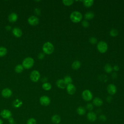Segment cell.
I'll use <instances>...</instances> for the list:
<instances>
[{
    "mask_svg": "<svg viewBox=\"0 0 124 124\" xmlns=\"http://www.w3.org/2000/svg\"><path fill=\"white\" fill-rule=\"evenodd\" d=\"M34 61L33 58L28 57L25 58L23 62L22 65L23 67L25 69H30L34 65Z\"/></svg>",
    "mask_w": 124,
    "mask_h": 124,
    "instance_id": "3",
    "label": "cell"
},
{
    "mask_svg": "<svg viewBox=\"0 0 124 124\" xmlns=\"http://www.w3.org/2000/svg\"><path fill=\"white\" fill-rule=\"evenodd\" d=\"M0 115H1V117L5 119H9L10 118L12 117V112H11L10 111H9V110H7V109H4L3 110H2L1 112V113H0Z\"/></svg>",
    "mask_w": 124,
    "mask_h": 124,
    "instance_id": "8",
    "label": "cell"
},
{
    "mask_svg": "<svg viewBox=\"0 0 124 124\" xmlns=\"http://www.w3.org/2000/svg\"><path fill=\"white\" fill-rule=\"evenodd\" d=\"M0 124H3V121L1 119H0Z\"/></svg>",
    "mask_w": 124,
    "mask_h": 124,
    "instance_id": "42",
    "label": "cell"
},
{
    "mask_svg": "<svg viewBox=\"0 0 124 124\" xmlns=\"http://www.w3.org/2000/svg\"><path fill=\"white\" fill-rule=\"evenodd\" d=\"M93 104L96 107H100L103 104V100L99 98H95L93 100Z\"/></svg>",
    "mask_w": 124,
    "mask_h": 124,
    "instance_id": "16",
    "label": "cell"
},
{
    "mask_svg": "<svg viewBox=\"0 0 124 124\" xmlns=\"http://www.w3.org/2000/svg\"><path fill=\"white\" fill-rule=\"evenodd\" d=\"M107 90L110 95H113L116 94L117 92V88L114 85L110 84L107 86Z\"/></svg>",
    "mask_w": 124,
    "mask_h": 124,
    "instance_id": "10",
    "label": "cell"
},
{
    "mask_svg": "<svg viewBox=\"0 0 124 124\" xmlns=\"http://www.w3.org/2000/svg\"><path fill=\"white\" fill-rule=\"evenodd\" d=\"M118 33H119L118 31L115 29H112L110 31V35L112 37L117 36L118 35Z\"/></svg>",
    "mask_w": 124,
    "mask_h": 124,
    "instance_id": "30",
    "label": "cell"
},
{
    "mask_svg": "<svg viewBox=\"0 0 124 124\" xmlns=\"http://www.w3.org/2000/svg\"><path fill=\"white\" fill-rule=\"evenodd\" d=\"M52 121L53 124H58L61 122V117L58 114H54L52 117Z\"/></svg>",
    "mask_w": 124,
    "mask_h": 124,
    "instance_id": "18",
    "label": "cell"
},
{
    "mask_svg": "<svg viewBox=\"0 0 124 124\" xmlns=\"http://www.w3.org/2000/svg\"><path fill=\"white\" fill-rule=\"evenodd\" d=\"M22 104H23L22 101L19 99H15L13 103V105L14 107L15 108H20L22 105Z\"/></svg>",
    "mask_w": 124,
    "mask_h": 124,
    "instance_id": "20",
    "label": "cell"
},
{
    "mask_svg": "<svg viewBox=\"0 0 124 124\" xmlns=\"http://www.w3.org/2000/svg\"><path fill=\"white\" fill-rule=\"evenodd\" d=\"M107 100L110 102L112 100V98H111V97H108L107 98Z\"/></svg>",
    "mask_w": 124,
    "mask_h": 124,
    "instance_id": "41",
    "label": "cell"
},
{
    "mask_svg": "<svg viewBox=\"0 0 124 124\" xmlns=\"http://www.w3.org/2000/svg\"><path fill=\"white\" fill-rule=\"evenodd\" d=\"M70 19L73 22L77 23L79 22L82 19V15L78 11H73L70 15Z\"/></svg>",
    "mask_w": 124,
    "mask_h": 124,
    "instance_id": "1",
    "label": "cell"
},
{
    "mask_svg": "<svg viewBox=\"0 0 124 124\" xmlns=\"http://www.w3.org/2000/svg\"><path fill=\"white\" fill-rule=\"evenodd\" d=\"M65 83L66 84V85H68L71 84L72 82V79L71 78V77L69 76H66L64 79Z\"/></svg>",
    "mask_w": 124,
    "mask_h": 124,
    "instance_id": "28",
    "label": "cell"
},
{
    "mask_svg": "<svg viewBox=\"0 0 124 124\" xmlns=\"http://www.w3.org/2000/svg\"><path fill=\"white\" fill-rule=\"evenodd\" d=\"M87 118L88 120L91 122H94L97 119V115L95 112L91 111L87 114Z\"/></svg>",
    "mask_w": 124,
    "mask_h": 124,
    "instance_id": "12",
    "label": "cell"
},
{
    "mask_svg": "<svg viewBox=\"0 0 124 124\" xmlns=\"http://www.w3.org/2000/svg\"><path fill=\"white\" fill-rule=\"evenodd\" d=\"M86 108L88 111H92L93 110V108H94L93 105L92 103H88V104L86 105Z\"/></svg>",
    "mask_w": 124,
    "mask_h": 124,
    "instance_id": "33",
    "label": "cell"
},
{
    "mask_svg": "<svg viewBox=\"0 0 124 124\" xmlns=\"http://www.w3.org/2000/svg\"><path fill=\"white\" fill-rule=\"evenodd\" d=\"M42 49L45 54L50 55L54 51V47L53 45L51 42H47L43 45Z\"/></svg>",
    "mask_w": 124,
    "mask_h": 124,
    "instance_id": "2",
    "label": "cell"
},
{
    "mask_svg": "<svg viewBox=\"0 0 124 124\" xmlns=\"http://www.w3.org/2000/svg\"><path fill=\"white\" fill-rule=\"evenodd\" d=\"M6 30H7V31H10V30H11L12 28H11V27L10 25H7V26L6 27Z\"/></svg>",
    "mask_w": 124,
    "mask_h": 124,
    "instance_id": "40",
    "label": "cell"
},
{
    "mask_svg": "<svg viewBox=\"0 0 124 124\" xmlns=\"http://www.w3.org/2000/svg\"><path fill=\"white\" fill-rule=\"evenodd\" d=\"M41 105L44 106H48L51 103V99L49 97L47 96H43L40 98L39 99Z\"/></svg>",
    "mask_w": 124,
    "mask_h": 124,
    "instance_id": "7",
    "label": "cell"
},
{
    "mask_svg": "<svg viewBox=\"0 0 124 124\" xmlns=\"http://www.w3.org/2000/svg\"><path fill=\"white\" fill-rule=\"evenodd\" d=\"M81 25H82V26H83L85 28H88L89 26V22L87 20H85L82 21Z\"/></svg>",
    "mask_w": 124,
    "mask_h": 124,
    "instance_id": "34",
    "label": "cell"
},
{
    "mask_svg": "<svg viewBox=\"0 0 124 124\" xmlns=\"http://www.w3.org/2000/svg\"><path fill=\"white\" fill-rule=\"evenodd\" d=\"M104 70L107 73H111L112 70H113V68L111 66V65L110 64H106L105 65L104 67Z\"/></svg>",
    "mask_w": 124,
    "mask_h": 124,
    "instance_id": "27",
    "label": "cell"
},
{
    "mask_svg": "<svg viewBox=\"0 0 124 124\" xmlns=\"http://www.w3.org/2000/svg\"><path fill=\"white\" fill-rule=\"evenodd\" d=\"M99 119L102 122H105L107 120V117L105 115L102 114L99 116Z\"/></svg>",
    "mask_w": 124,
    "mask_h": 124,
    "instance_id": "35",
    "label": "cell"
},
{
    "mask_svg": "<svg viewBox=\"0 0 124 124\" xmlns=\"http://www.w3.org/2000/svg\"><path fill=\"white\" fill-rule=\"evenodd\" d=\"M9 124H16V123L13 118L11 117L8 119Z\"/></svg>",
    "mask_w": 124,
    "mask_h": 124,
    "instance_id": "37",
    "label": "cell"
},
{
    "mask_svg": "<svg viewBox=\"0 0 124 124\" xmlns=\"http://www.w3.org/2000/svg\"><path fill=\"white\" fill-rule=\"evenodd\" d=\"M44 57H45V53H44L41 52V53H39L38 55V58L39 60H42L44 58Z\"/></svg>",
    "mask_w": 124,
    "mask_h": 124,
    "instance_id": "36",
    "label": "cell"
},
{
    "mask_svg": "<svg viewBox=\"0 0 124 124\" xmlns=\"http://www.w3.org/2000/svg\"><path fill=\"white\" fill-rule=\"evenodd\" d=\"M66 91L67 93L70 95H74L76 92V88L75 85L73 84H70L66 86Z\"/></svg>",
    "mask_w": 124,
    "mask_h": 124,
    "instance_id": "13",
    "label": "cell"
},
{
    "mask_svg": "<svg viewBox=\"0 0 124 124\" xmlns=\"http://www.w3.org/2000/svg\"><path fill=\"white\" fill-rule=\"evenodd\" d=\"M26 124H36V121L33 118H30L27 120Z\"/></svg>",
    "mask_w": 124,
    "mask_h": 124,
    "instance_id": "31",
    "label": "cell"
},
{
    "mask_svg": "<svg viewBox=\"0 0 124 124\" xmlns=\"http://www.w3.org/2000/svg\"><path fill=\"white\" fill-rule=\"evenodd\" d=\"M34 13L36 15H39L41 14V10L39 8H35V10H34Z\"/></svg>",
    "mask_w": 124,
    "mask_h": 124,
    "instance_id": "38",
    "label": "cell"
},
{
    "mask_svg": "<svg viewBox=\"0 0 124 124\" xmlns=\"http://www.w3.org/2000/svg\"><path fill=\"white\" fill-rule=\"evenodd\" d=\"M86 112V109L82 106H79L77 109V112L79 115H84Z\"/></svg>",
    "mask_w": 124,
    "mask_h": 124,
    "instance_id": "19",
    "label": "cell"
},
{
    "mask_svg": "<svg viewBox=\"0 0 124 124\" xmlns=\"http://www.w3.org/2000/svg\"><path fill=\"white\" fill-rule=\"evenodd\" d=\"M97 39L95 37H92L89 39V42L91 44L94 45L97 43Z\"/></svg>",
    "mask_w": 124,
    "mask_h": 124,
    "instance_id": "32",
    "label": "cell"
},
{
    "mask_svg": "<svg viewBox=\"0 0 124 124\" xmlns=\"http://www.w3.org/2000/svg\"><path fill=\"white\" fill-rule=\"evenodd\" d=\"M8 19L10 22H15L18 20V16L16 13H12L8 16Z\"/></svg>",
    "mask_w": 124,
    "mask_h": 124,
    "instance_id": "17",
    "label": "cell"
},
{
    "mask_svg": "<svg viewBox=\"0 0 124 124\" xmlns=\"http://www.w3.org/2000/svg\"><path fill=\"white\" fill-rule=\"evenodd\" d=\"M7 53V49L4 47H0V57H4Z\"/></svg>",
    "mask_w": 124,
    "mask_h": 124,
    "instance_id": "26",
    "label": "cell"
},
{
    "mask_svg": "<svg viewBox=\"0 0 124 124\" xmlns=\"http://www.w3.org/2000/svg\"><path fill=\"white\" fill-rule=\"evenodd\" d=\"M56 85L57 87L60 89H63L66 87L67 85L63 79H59L56 81Z\"/></svg>",
    "mask_w": 124,
    "mask_h": 124,
    "instance_id": "14",
    "label": "cell"
},
{
    "mask_svg": "<svg viewBox=\"0 0 124 124\" xmlns=\"http://www.w3.org/2000/svg\"><path fill=\"white\" fill-rule=\"evenodd\" d=\"M108 49L107 43L103 41H101L98 43L97 49L101 53H104L107 52Z\"/></svg>",
    "mask_w": 124,
    "mask_h": 124,
    "instance_id": "4",
    "label": "cell"
},
{
    "mask_svg": "<svg viewBox=\"0 0 124 124\" xmlns=\"http://www.w3.org/2000/svg\"><path fill=\"white\" fill-rule=\"evenodd\" d=\"M52 85L49 82H45L42 85L43 89L45 91H50L52 89Z\"/></svg>",
    "mask_w": 124,
    "mask_h": 124,
    "instance_id": "24",
    "label": "cell"
},
{
    "mask_svg": "<svg viewBox=\"0 0 124 124\" xmlns=\"http://www.w3.org/2000/svg\"><path fill=\"white\" fill-rule=\"evenodd\" d=\"M95 17V15L94 13L91 11L87 12L85 15V18L86 20H92Z\"/></svg>",
    "mask_w": 124,
    "mask_h": 124,
    "instance_id": "21",
    "label": "cell"
},
{
    "mask_svg": "<svg viewBox=\"0 0 124 124\" xmlns=\"http://www.w3.org/2000/svg\"><path fill=\"white\" fill-rule=\"evenodd\" d=\"M24 67L22 65H18L15 68V71L17 73H21L23 72Z\"/></svg>",
    "mask_w": 124,
    "mask_h": 124,
    "instance_id": "25",
    "label": "cell"
},
{
    "mask_svg": "<svg viewBox=\"0 0 124 124\" xmlns=\"http://www.w3.org/2000/svg\"><path fill=\"white\" fill-rule=\"evenodd\" d=\"M81 66V63L78 61H75L72 64V67L74 70L78 69Z\"/></svg>",
    "mask_w": 124,
    "mask_h": 124,
    "instance_id": "22",
    "label": "cell"
},
{
    "mask_svg": "<svg viewBox=\"0 0 124 124\" xmlns=\"http://www.w3.org/2000/svg\"><path fill=\"white\" fill-rule=\"evenodd\" d=\"M31 80L33 82H37L40 78V74L37 70L33 71L30 75Z\"/></svg>",
    "mask_w": 124,
    "mask_h": 124,
    "instance_id": "6",
    "label": "cell"
},
{
    "mask_svg": "<svg viewBox=\"0 0 124 124\" xmlns=\"http://www.w3.org/2000/svg\"><path fill=\"white\" fill-rule=\"evenodd\" d=\"M112 68H113V70H114L115 71H118L119 70V67L117 65H114Z\"/></svg>",
    "mask_w": 124,
    "mask_h": 124,
    "instance_id": "39",
    "label": "cell"
},
{
    "mask_svg": "<svg viewBox=\"0 0 124 124\" xmlns=\"http://www.w3.org/2000/svg\"><path fill=\"white\" fill-rule=\"evenodd\" d=\"M94 3V1L93 0H85V1H83L84 6L87 8L91 7L93 5Z\"/></svg>",
    "mask_w": 124,
    "mask_h": 124,
    "instance_id": "23",
    "label": "cell"
},
{
    "mask_svg": "<svg viewBox=\"0 0 124 124\" xmlns=\"http://www.w3.org/2000/svg\"><path fill=\"white\" fill-rule=\"evenodd\" d=\"M28 22L29 24L32 26H36L39 24V20L37 17L32 16L28 18Z\"/></svg>",
    "mask_w": 124,
    "mask_h": 124,
    "instance_id": "9",
    "label": "cell"
},
{
    "mask_svg": "<svg viewBox=\"0 0 124 124\" xmlns=\"http://www.w3.org/2000/svg\"><path fill=\"white\" fill-rule=\"evenodd\" d=\"M81 96L82 98L85 101H90L93 99V94L89 90H85L82 93Z\"/></svg>",
    "mask_w": 124,
    "mask_h": 124,
    "instance_id": "5",
    "label": "cell"
},
{
    "mask_svg": "<svg viewBox=\"0 0 124 124\" xmlns=\"http://www.w3.org/2000/svg\"><path fill=\"white\" fill-rule=\"evenodd\" d=\"M2 95L5 98H9L12 95V91L9 88H5L2 91Z\"/></svg>",
    "mask_w": 124,
    "mask_h": 124,
    "instance_id": "11",
    "label": "cell"
},
{
    "mask_svg": "<svg viewBox=\"0 0 124 124\" xmlns=\"http://www.w3.org/2000/svg\"><path fill=\"white\" fill-rule=\"evenodd\" d=\"M13 33L16 37H20L22 35V32L21 30L19 28L15 27L12 30Z\"/></svg>",
    "mask_w": 124,
    "mask_h": 124,
    "instance_id": "15",
    "label": "cell"
},
{
    "mask_svg": "<svg viewBox=\"0 0 124 124\" xmlns=\"http://www.w3.org/2000/svg\"><path fill=\"white\" fill-rule=\"evenodd\" d=\"M62 2L65 6L69 7L72 5L74 1H73V0H63Z\"/></svg>",
    "mask_w": 124,
    "mask_h": 124,
    "instance_id": "29",
    "label": "cell"
}]
</instances>
